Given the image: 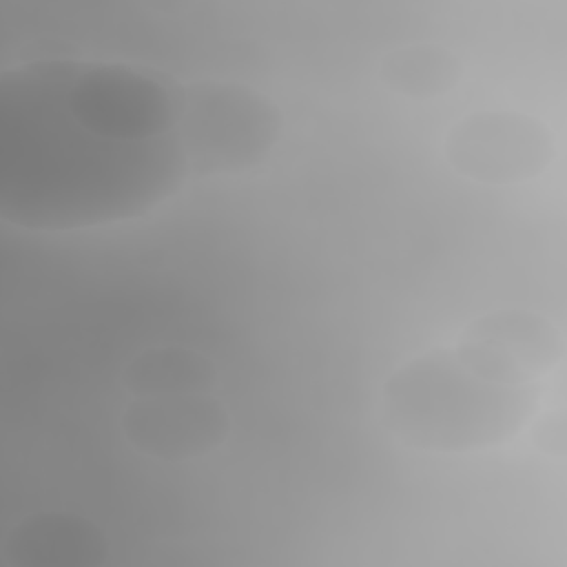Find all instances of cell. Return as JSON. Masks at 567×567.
Segmentation results:
<instances>
[{"mask_svg": "<svg viewBox=\"0 0 567 567\" xmlns=\"http://www.w3.org/2000/svg\"><path fill=\"white\" fill-rule=\"evenodd\" d=\"M179 89L122 64L38 60L0 78V215L75 230L148 213L188 175Z\"/></svg>", "mask_w": 567, "mask_h": 567, "instance_id": "obj_1", "label": "cell"}, {"mask_svg": "<svg viewBox=\"0 0 567 567\" xmlns=\"http://www.w3.org/2000/svg\"><path fill=\"white\" fill-rule=\"evenodd\" d=\"M558 332L540 317L498 312L465 337L405 363L385 385L388 427L408 445L463 452L505 441L540 399L538 379L560 357Z\"/></svg>", "mask_w": 567, "mask_h": 567, "instance_id": "obj_2", "label": "cell"}, {"mask_svg": "<svg viewBox=\"0 0 567 567\" xmlns=\"http://www.w3.org/2000/svg\"><path fill=\"white\" fill-rule=\"evenodd\" d=\"M179 133L190 171L228 173L268 153L277 135V115L246 89H179Z\"/></svg>", "mask_w": 567, "mask_h": 567, "instance_id": "obj_3", "label": "cell"}, {"mask_svg": "<svg viewBox=\"0 0 567 567\" xmlns=\"http://www.w3.org/2000/svg\"><path fill=\"white\" fill-rule=\"evenodd\" d=\"M452 164L481 182H516L549 159L547 131L523 115L481 113L461 122L447 142Z\"/></svg>", "mask_w": 567, "mask_h": 567, "instance_id": "obj_4", "label": "cell"}, {"mask_svg": "<svg viewBox=\"0 0 567 567\" xmlns=\"http://www.w3.org/2000/svg\"><path fill=\"white\" fill-rule=\"evenodd\" d=\"M458 75V62L436 47H412L385 60V80L396 91L430 97L447 91Z\"/></svg>", "mask_w": 567, "mask_h": 567, "instance_id": "obj_5", "label": "cell"}]
</instances>
